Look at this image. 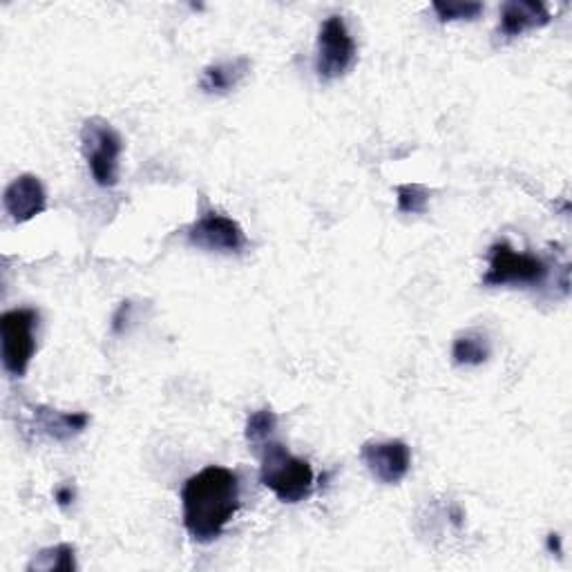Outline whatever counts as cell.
I'll return each mask as SVG.
<instances>
[{
	"label": "cell",
	"mask_w": 572,
	"mask_h": 572,
	"mask_svg": "<svg viewBox=\"0 0 572 572\" xmlns=\"http://www.w3.org/2000/svg\"><path fill=\"white\" fill-rule=\"evenodd\" d=\"M183 528L198 543L222 537L229 521L240 510V479L222 465H209L193 474L181 490Z\"/></svg>",
	"instance_id": "1"
},
{
	"label": "cell",
	"mask_w": 572,
	"mask_h": 572,
	"mask_svg": "<svg viewBox=\"0 0 572 572\" xmlns=\"http://www.w3.org/2000/svg\"><path fill=\"white\" fill-rule=\"evenodd\" d=\"M259 481L282 504H300L314 492V467L309 460L294 456L275 438L259 452Z\"/></svg>",
	"instance_id": "2"
},
{
	"label": "cell",
	"mask_w": 572,
	"mask_h": 572,
	"mask_svg": "<svg viewBox=\"0 0 572 572\" xmlns=\"http://www.w3.org/2000/svg\"><path fill=\"white\" fill-rule=\"evenodd\" d=\"M81 150L94 181L102 188H115L119 183L124 139L110 121L102 117L87 119L81 128Z\"/></svg>",
	"instance_id": "3"
},
{
	"label": "cell",
	"mask_w": 572,
	"mask_h": 572,
	"mask_svg": "<svg viewBox=\"0 0 572 572\" xmlns=\"http://www.w3.org/2000/svg\"><path fill=\"white\" fill-rule=\"evenodd\" d=\"M39 314L34 309H14L0 316V358L12 378H23L36 351L34 329Z\"/></svg>",
	"instance_id": "4"
},
{
	"label": "cell",
	"mask_w": 572,
	"mask_h": 572,
	"mask_svg": "<svg viewBox=\"0 0 572 572\" xmlns=\"http://www.w3.org/2000/svg\"><path fill=\"white\" fill-rule=\"evenodd\" d=\"M548 275L550 266L545 259L519 253L508 242H499L490 248V268L484 275V286H539Z\"/></svg>",
	"instance_id": "5"
},
{
	"label": "cell",
	"mask_w": 572,
	"mask_h": 572,
	"mask_svg": "<svg viewBox=\"0 0 572 572\" xmlns=\"http://www.w3.org/2000/svg\"><path fill=\"white\" fill-rule=\"evenodd\" d=\"M358 47L342 17L333 14L320 25L316 47V72L322 83L342 78L356 63Z\"/></svg>",
	"instance_id": "6"
},
{
	"label": "cell",
	"mask_w": 572,
	"mask_h": 572,
	"mask_svg": "<svg viewBox=\"0 0 572 572\" xmlns=\"http://www.w3.org/2000/svg\"><path fill=\"white\" fill-rule=\"evenodd\" d=\"M188 242L202 251L226 255L242 253L248 246L244 229L235 220L215 211L206 213L188 229Z\"/></svg>",
	"instance_id": "7"
},
{
	"label": "cell",
	"mask_w": 572,
	"mask_h": 572,
	"mask_svg": "<svg viewBox=\"0 0 572 572\" xmlns=\"http://www.w3.org/2000/svg\"><path fill=\"white\" fill-rule=\"evenodd\" d=\"M360 458L373 479L385 486L401 484L412 467V452L405 441H369L360 447Z\"/></svg>",
	"instance_id": "8"
},
{
	"label": "cell",
	"mask_w": 572,
	"mask_h": 572,
	"mask_svg": "<svg viewBox=\"0 0 572 572\" xmlns=\"http://www.w3.org/2000/svg\"><path fill=\"white\" fill-rule=\"evenodd\" d=\"M3 206L17 224H25L39 218L41 213H45L47 209L45 186L36 174H21L6 188Z\"/></svg>",
	"instance_id": "9"
},
{
	"label": "cell",
	"mask_w": 572,
	"mask_h": 572,
	"mask_svg": "<svg viewBox=\"0 0 572 572\" xmlns=\"http://www.w3.org/2000/svg\"><path fill=\"white\" fill-rule=\"evenodd\" d=\"M552 21V14L539 0H510L501 8L499 34L506 39H517L526 32L541 30Z\"/></svg>",
	"instance_id": "10"
},
{
	"label": "cell",
	"mask_w": 572,
	"mask_h": 572,
	"mask_svg": "<svg viewBox=\"0 0 572 572\" xmlns=\"http://www.w3.org/2000/svg\"><path fill=\"white\" fill-rule=\"evenodd\" d=\"M32 419L34 427L54 441H70L78 436L89 423V416L85 412H59L41 405L32 407Z\"/></svg>",
	"instance_id": "11"
},
{
	"label": "cell",
	"mask_w": 572,
	"mask_h": 572,
	"mask_svg": "<svg viewBox=\"0 0 572 572\" xmlns=\"http://www.w3.org/2000/svg\"><path fill=\"white\" fill-rule=\"evenodd\" d=\"M248 72H251V61L246 56H237L231 61L209 65L202 74L200 85L206 94H229L246 78Z\"/></svg>",
	"instance_id": "12"
},
{
	"label": "cell",
	"mask_w": 572,
	"mask_h": 572,
	"mask_svg": "<svg viewBox=\"0 0 572 572\" xmlns=\"http://www.w3.org/2000/svg\"><path fill=\"white\" fill-rule=\"evenodd\" d=\"M490 356H492L490 340L481 331H465L456 336L452 345V360L458 367H479L488 362Z\"/></svg>",
	"instance_id": "13"
},
{
	"label": "cell",
	"mask_w": 572,
	"mask_h": 572,
	"mask_svg": "<svg viewBox=\"0 0 572 572\" xmlns=\"http://www.w3.org/2000/svg\"><path fill=\"white\" fill-rule=\"evenodd\" d=\"M30 572L34 570H41V572H52V570H65V572H72L76 570V559H74V545L70 543H59V545H52V548H45L41 550L32 563L28 565Z\"/></svg>",
	"instance_id": "14"
},
{
	"label": "cell",
	"mask_w": 572,
	"mask_h": 572,
	"mask_svg": "<svg viewBox=\"0 0 572 572\" xmlns=\"http://www.w3.org/2000/svg\"><path fill=\"white\" fill-rule=\"evenodd\" d=\"M277 432V414L273 410H257L246 421V441L248 445L259 452L268 441L275 438Z\"/></svg>",
	"instance_id": "15"
},
{
	"label": "cell",
	"mask_w": 572,
	"mask_h": 572,
	"mask_svg": "<svg viewBox=\"0 0 572 572\" xmlns=\"http://www.w3.org/2000/svg\"><path fill=\"white\" fill-rule=\"evenodd\" d=\"M399 211L405 215H423L430 206V190L421 183L399 186Z\"/></svg>",
	"instance_id": "16"
},
{
	"label": "cell",
	"mask_w": 572,
	"mask_h": 572,
	"mask_svg": "<svg viewBox=\"0 0 572 572\" xmlns=\"http://www.w3.org/2000/svg\"><path fill=\"white\" fill-rule=\"evenodd\" d=\"M441 23H454V21H474L484 12L481 3H436L432 6Z\"/></svg>",
	"instance_id": "17"
},
{
	"label": "cell",
	"mask_w": 572,
	"mask_h": 572,
	"mask_svg": "<svg viewBox=\"0 0 572 572\" xmlns=\"http://www.w3.org/2000/svg\"><path fill=\"white\" fill-rule=\"evenodd\" d=\"M74 488L72 486H61V488H56V492H54V499H56V504L61 506V508H70L72 504H74Z\"/></svg>",
	"instance_id": "18"
},
{
	"label": "cell",
	"mask_w": 572,
	"mask_h": 572,
	"mask_svg": "<svg viewBox=\"0 0 572 572\" xmlns=\"http://www.w3.org/2000/svg\"><path fill=\"white\" fill-rule=\"evenodd\" d=\"M548 550L554 554H561V537L559 534H548Z\"/></svg>",
	"instance_id": "19"
}]
</instances>
